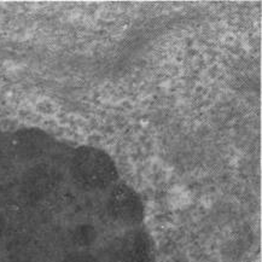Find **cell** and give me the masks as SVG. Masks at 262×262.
<instances>
[{
  "instance_id": "6da1fadb",
  "label": "cell",
  "mask_w": 262,
  "mask_h": 262,
  "mask_svg": "<svg viewBox=\"0 0 262 262\" xmlns=\"http://www.w3.org/2000/svg\"><path fill=\"white\" fill-rule=\"evenodd\" d=\"M70 174L76 186L83 191H103L117 179L113 160L96 147L83 146L74 152Z\"/></svg>"
},
{
  "instance_id": "7a4b0ae2",
  "label": "cell",
  "mask_w": 262,
  "mask_h": 262,
  "mask_svg": "<svg viewBox=\"0 0 262 262\" xmlns=\"http://www.w3.org/2000/svg\"><path fill=\"white\" fill-rule=\"evenodd\" d=\"M106 210L115 223L125 226L139 224L144 216V207L139 196L125 184L115 186L110 192Z\"/></svg>"
},
{
  "instance_id": "3957f363",
  "label": "cell",
  "mask_w": 262,
  "mask_h": 262,
  "mask_svg": "<svg viewBox=\"0 0 262 262\" xmlns=\"http://www.w3.org/2000/svg\"><path fill=\"white\" fill-rule=\"evenodd\" d=\"M59 181L60 174L55 167L46 163L36 164L23 176L21 193L28 202H40L55 192Z\"/></svg>"
},
{
  "instance_id": "277c9868",
  "label": "cell",
  "mask_w": 262,
  "mask_h": 262,
  "mask_svg": "<svg viewBox=\"0 0 262 262\" xmlns=\"http://www.w3.org/2000/svg\"><path fill=\"white\" fill-rule=\"evenodd\" d=\"M150 243L143 231H129L113 242L105 251V262H150Z\"/></svg>"
},
{
  "instance_id": "5b68a950",
  "label": "cell",
  "mask_w": 262,
  "mask_h": 262,
  "mask_svg": "<svg viewBox=\"0 0 262 262\" xmlns=\"http://www.w3.org/2000/svg\"><path fill=\"white\" fill-rule=\"evenodd\" d=\"M51 139L39 129H25L16 134L15 150L19 159L33 161L48 152Z\"/></svg>"
},
{
  "instance_id": "8992f818",
  "label": "cell",
  "mask_w": 262,
  "mask_h": 262,
  "mask_svg": "<svg viewBox=\"0 0 262 262\" xmlns=\"http://www.w3.org/2000/svg\"><path fill=\"white\" fill-rule=\"evenodd\" d=\"M96 238L97 232L95 227L91 226V225H80L73 231V241L81 247L92 244L96 241Z\"/></svg>"
},
{
  "instance_id": "52a82bcc",
  "label": "cell",
  "mask_w": 262,
  "mask_h": 262,
  "mask_svg": "<svg viewBox=\"0 0 262 262\" xmlns=\"http://www.w3.org/2000/svg\"><path fill=\"white\" fill-rule=\"evenodd\" d=\"M64 262H95L92 257L89 256V255H73V256H69Z\"/></svg>"
},
{
  "instance_id": "ba28073f",
  "label": "cell",
  "mask_w": 262,
  "mask_h": 262,
  "mask_svg": "<svg viewBox=\"0 0 262 262\" xmlns=\"http://www.w3.org/2000/svg\"><path fill=\"white\" fill-rule=\"evenodd\" d=\"M5 226H6L5 219H4V217H3V215H0V237H2V234L4 233Z\"/></svg>"
}]
</instances>
